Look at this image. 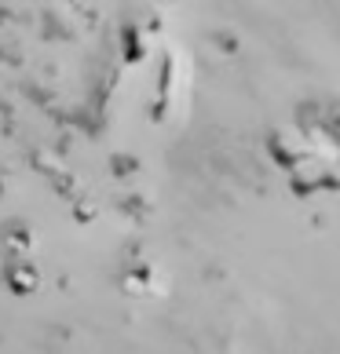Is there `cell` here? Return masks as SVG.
I'll use <instances>...</instances> for the list:
<instances>
[{"instance_id": "1", "label": "cell", "mask_w": 340, "mask_h": 354, "mask_svg": "<svg viewBox=\"0 0 340 354\" xmlns=\"http://www.w3.org/2000/svg\"><path fill=\"white\" fill-rule=\"evenodd\" d=\"M282 165L293 172V183L304 190L340 187V121L333 117H304L296 132H282L278 142Z\"/></svg>"}]
</instances>
